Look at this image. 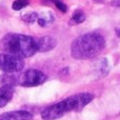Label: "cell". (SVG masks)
Masks as SVG:
<instances>
[{"label": "cell", "instance_id": "6da1fadb", "mask_svg": "<svg viewBox=\"0 0 120 120\" xmlns=\"http://www.w3.org/2000/svg\"><path fill=\"white\" fill-rule=\"evenodd\" d=\"M94 99L91 93H79L72 95L59 102L45 108L41 113L43 120H57L70 112H79Z\"/></svg>", "mask_w": 120, "mask_h": 120}, {"label": "cell", "instance_id": "7a4b0ae2", "mask_svg": "<svg viewBox=\"0 0 120 120\" xmlns=\"http://www.w3.org/2000/svg\"><path fill=\"white\" fill-rule=\"evenodd\" d=\"M105 48V39L99 33H87L79 36L72 42L71 54L75 59L85 60L95 58Z\"/></svg>", "mask_w": 120, "mask_h": 120}, {"label": "cell", "instance_id": "3957f363", "mask_svg": "<svg viewBox=\"0 0 120 120\" xmlns=\"http://www.w3.org/2000/svg\"><path fill=\"white\" fill-rule=\"evenodd\" d=\"M0 48L6 54L29 58L38 52L36 39L23 34H6L0 41Z\"/></svg>", "mask_w": 120, "mask_h": 120}, {"label": "cell", "instance_id": "277c9868", "mask_svg": "<svg viewBox=\"0 0 120 120\" xmlns=\"http://www.w3.org/2000/svg\"><path fill=\"white\" fill-rule=\"evenodd\" d=\"M46 79L48 76L44 73L35 68H30L24 72H21L18 76L12 75L13 84H19L23 87H34L41 85L45 82Z\"/></svg>", "mask_w": 120, "mask_h": 120}, {"label": "cell", "instance_id": "5b68a950", "mask_svg": "<svg viewBox=\"0 0 120 120\" xmlns=\"http://www.w3.org/2000/svg\"><path fill=\"white\" fill-rule=\"evenodd\" d=\"M24 68V61L18 56L2 53L0 54V70L8 74L20 72Z\"/></svg>", "mask_w": 120, "mask_h": 120}, {"label": "cell", "instance_id": "8992f818", "mask_svg": "<svg viewBox=\"0 0 120 120\" xmlns=\"http://www.w3.org/2000/svg\"><path fill=\"white\" fill-rule=\"evenodd\" d=\"M33 114L27 111H12L0 115V120H32Z\"/></svg>", "mask_w": 120, "mask_h": 120}, {"label": "cell", "instance_id": "52a82bcc", "mask_svg": "<svg viewBox=\"0 0 120 120\" xmlns=\"http://www.w3.org/2000/svg\"><path fill=\"white\" fill-rule=\"evenodd\" d=\"M14 85L5 83L0 87V108H4L14 96Z\"/></svg>", "mask_w": 120, "mask_h": 120}, {"label": "cell", "instance_id": "ba28073f", "mask_svg": "<svg viewBox=\"0 0 120 120\" xmlns=\"http://www.w3.org/2000/svg\"><path fill=\"white\" fill-rule=\"evenodd\" d=\"M37 42V49L38 52H49V51L55 49L57 44V41L54 37H51V36H44V37L38 38L36 39Z\"/></svg>", "mask_w": 120, "mask_h": 120}, {"label": "cell", "instance_id": "9c48e42d", "mask_svg": "<svg viewBox=\"0 0 120 120\" xmlns=\"http://www.w3.org/2000/svg\"><path fill=\"white\" fill-rule=\"evenodd\" d=\"M38 24L40 26H49L51 25L53 22H54V15L52 14L51 12H43L41 14H38L37 20Z\"/></svg>", "mask_w": 120, "mask_h": 120}, {"label": "cell", "instance_id": "30bf717a", "mask_svg": "<svg viewBox=\"0 0 120 120\" xmlns=\"http://www.w3.org/2000/svg\"><path fill=\"white\" fill-rule=\"evenodd\" d=\"M85 20V15L81 10H76L71 19V24H80Z\"/></svg>", "mask_w": 120, "mask_h": 120}, {"label": "cell", "instance_id": "8fae6325", "mask_svg": "<svg viewBox=\"0 0 120 120\" xmlns=\"http://www.w3.org/2000/svg\"><path fill=\"white\" fill-rule=\"evenodd\" d=\"M37 17H38V13H35V12L25 13V14L22 15V20L27 23H33L37 20Z\"/></svg>", "mask_w": 120, "mask_h": 120}, {"label": "cell", "instance_id": "7c38bea8", "mask_svg": "<svg viewBox=\"0 0 120 120\" xmlns=\"http://www.w3.org/2000/svg\"><path fill=\"white\" fill-rule=\"evenodd\" d=\"M26 5H29V0H15L12 8L14 11H20Z\"/></svg>", "mask_w": 120, "mask_h": 120}, {"label": "cell", "instance_id": "4fadbf2b", "mask_svg": "<svg viewBox=\"0 0 120 120\" xmlns=\"http://www.w3.org/2000/svg\"><path fill=\"white\" fill-rule=\"evenodd\" d=\"M54 3L56 4L57 8H58L60 11H62L63 13H65L66 11H68V8H66V5L63 3V2L60 1V0H54Z\"/></svg>", "mask_w": 120, "mask_h": 120}, {"label": "cell", "instance_id": "5bb4252c", "mask_svg": "<svg viewBox=\"0 0 120 120\" xmlns=\"http://www.w3.org/2000/svg\"><path fill=\"white\" fill-rule=\"evenodd\" d=\"M52 1H54V0H52Z\"/></svg>", "mask_w": 120, "mask_h": 120}]
</instances>
